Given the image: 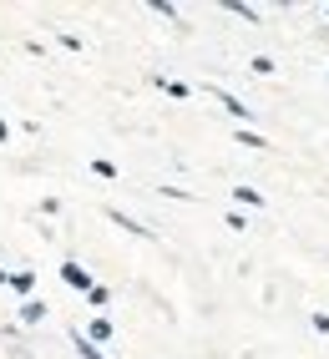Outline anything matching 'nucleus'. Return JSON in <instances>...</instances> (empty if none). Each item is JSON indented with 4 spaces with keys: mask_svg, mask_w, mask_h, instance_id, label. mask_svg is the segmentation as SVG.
<instances>
[{
    "mask_svg": "<svg viewBox=\"0 0 329 359\" xmlns=\"http://www.w3.org/2000/svg\"><path fill=\"white\" fill-rule=\"evenodd\" d=\"M218 97H223V107H228V111H233V116H248V107H243V102H239V97H228V91H218Z\"/></svg>",
    "mask_w": 329,
    "mask_h": 359,
    "instance_id": "nucleus-2",
    "label": "nucleus"
},
{
    "mask_svg": "<svg viewBox=\"0 0 329 359\" xmlns=\"http://www.w3.org/2000/svg\"><path fill=\"white\" fill-rule=\"evenodd\" d=\"M6 137H11V132H6V122H0V142H6Z\"/></svg>",
    "mask_w": 329,
    "mask_h": 359,
    "instance_id": "nucleus-4",
    "label": "nucleus"
},
{
    "mask_svg": "<svg viewBox=\"0 0 329 359\" xmlns=\"http://www.w3.org/2000/svg\"><path fill=\"white\" fill-rule=\"evenodd\" d=\"M61 278L72 283V289H86V294H91V278H86V273L76 269V263H66V269H61Z\"/></svg>",
    "mask_w": 329,
    "mask_h": 359,
    "instance_id": "nucleus-1",
    "label": "nucleus"
},
{
    "mask_svg": "<svg viewBox=\"0 0 329 359\" xmlns=\"http://www.w3.org/2000/svg\"><path fill=\"white\" fill-rule=\"evenodd\" d=\"M76 349H81V359H102V354H97V349H91L86 339H76Z\"/></svg>",
    "mask_w": 329,
    "mask_h": 359,
    "instance_id": "nucleus-3",
    "label": "nucleus"
}]
</instances>
